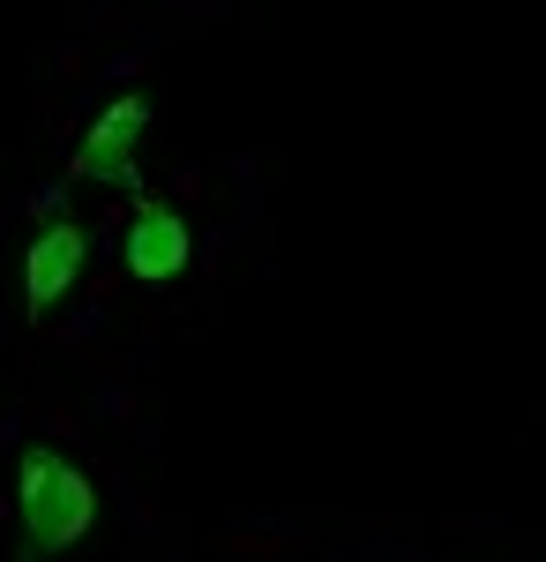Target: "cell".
I'll return each mask as SVG.
<instances>
[{"instance_id": "obj_1", "label": "cell", "mask_w": 546, "mask_h": 562, "mask_svg": "<svg viewBox=\"0 0 546 562\" xmlns=\"http://www.w3.org/2000/svg\"><path fill=\"white\" fill-rule=\"evenodd\" d=\"M15 525L31 540V555H76L98 525V480L68 450L31 442L15 465Z\"/></svg>"}, {"instance_id": "obj_2", "label": "cell", "mask_w": 546, "mask_h": 562, "mask_svg": "<svg viewBox=\"0 0 546 562\" xmlns=\"http://www.w3.org/2000/svg\"><path fill=\"white\" fill-rule=\"evenodd\" d=\"M143 135H150V98H143V90H121V98L83 128V143H76V180L143 188V180H135V150H143Z\"/></svg>"}, {"instance_id": "obj_3", "label": "cell", "mask_w": 546, "mask_h": 562, "mask_svg": "<svg viewBox=\"0 0 546 562\" xmlns=\"http://www.w3.org/2000/svg\"><path fill=\"white\" fill-rule=\"evenodd\" d=\"M121 262L135 285H172L187 270V225H180V211L158 203V195H135L127 233H121Z\"/></svg>"}, {"instance_id": "obj_4", "label": "cell", "mask_w": 546, "mask_h": 562, "mask_svg": "<svg viewBox=\"0 0 546 562\" xmlns=\"http://www.w3.org/2000/svg\"><path fill=\"white\" fill-rule=\"evenodd\" d=\"M83 256H90V240H83V225H45L38 240H31V256H23V301H31V315H53V307L76 293V278H83Z\"/></svg>"}]
</instances>
